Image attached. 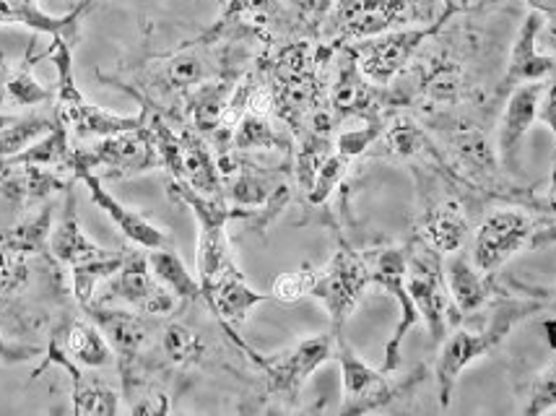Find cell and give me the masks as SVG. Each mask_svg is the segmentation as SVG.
Returning <instances> with one entry per match:
<instances>
[{
	"label": "cell",
	"mask_w": 556,
	"mask_h": 416,
	"mask_svg": "<svg viewBox=\"0 0 556 416\" xmlns=\"http://www.w3.org/2000/svg\"><path fill=\"white\" fill-rule=\"evenodd\" d=\"M447 143L453 147L455 160L471 182H500V169H496V151L489 143L484 128L473 123H458L447 134Z\"/></svg>",
	"instance_id": "cell-31"
},
{
	"label": "cell",
	"mask_w": 556,
	"mask_h": 416,
	"mask_svg": "<svg viewBox=\"0 0 556 416\" xmlns=\"http://www.w3.org/2000/svg\"><path fill=\"white\" fill-rule=\"evenodd\" d=\"M35 42L18 61H5L0 58V104L9 110H39L42 104L55 102V86H45L35 76Z\"/></svg>",
	"instance_id": "cell-27"
},
{
	"label": "cell",
	"mask_w": 556,
	"mask_h": 416,
	"mask_svg": "<svg viewBox=\"0 0 556 416\" xmlns=\"http://www.w3.org/2000/svg\"><path fill=\"white\" fill-rule=\"evenodd\" d=\"M242 352L253 360V365L257 369H261L268 399L294 406L296 401H300L302 388L307 386V380L313 378L328 360L336 356V336H309V339H302L300 343H294V346L270 356L257 354L255 349L248 346V343H244Z\"/></svg>",
	"instance_id": "cell-7"
},
{
	"label": "cell",
	"mask_w": 556,
	"mask_h": 416,
	"mask_svg": "<svg viewBox=\"0 0 556 416\" xmlns=\"http://www.w3.org/2000/svg\"><path fill=\"white\" fill-rule=\"evenodd\" d=\"M544 29V16L531 11L522 18L518 37H515L513 50H509V63L500 86H496V97H507L509 91L518 89L522 84L544 81L554 74L556 61L552 55H544L539 50V37Z\"/></svg>",
	"instance_id": "cell-22"
},
{
	"label": "cell",
	"mask_w": 556,
	"mask_h": 416,
	"mask_svg": "<svg viewBox=\"0 0 556 416\" xmlns=\"http://www.w3.org/2000/svg\"><path fill=\"white\" fill-rule=\"evenodd\" d=\"M97 294L94 302L99 305H121L154 318L172 315L180 305V300L156 279L149 255L141 253V248L125 250L121 268L99 283Z\"/></svg>",
	"instance_id": "cell-9"
},
{
	"label": "cell",
	"mask_w": 556,
	"mask_h": 416,
	"mask_svg": "<svg viewBox=\"0 0 556 416\" xmlns=\"http://www.w3.org/2000/svg\"><path fill=\"white\" fill-rule=\"evenodd\" d=\"M412 65L414 97L419 99L424 108L445 110L460 102L463 89H466V71H463V63L453 55V52H424L419 61ZM412 65H408V68H412Z\"/></svg>",
	"instance_id": "cell-21"
},
{
	"label": "cell",
	"mask_w": 556,
	"mask_h": 416,
	"mask_svg": "<svg viewBox=\"0 0 556 416\" xmlns=\"http://www.w3.org/2000/svg\"><path fill=\"white\" fill-rule=\"evenodd\" d=\"M42 354V346H35V343H16L5 339V336H0V362H5V365H18V362H29Z\"/></svg>",
	"instance_id": "cell-39"
},
{
	"label": "cell",
	"mask_w": 556,
	"mask_h": 416,
	"mask_svg": "<svg viewBox=\"0 0 556 416\" xmlns=\"http://www.w3.org/2000/svg\"><path fill=\"white\" fill-rule=\"evenodd\" d=\"M315 279H317V270L313 266H302L291 270V274H281L276 276L270 297L278 302H283V305H294V302H300L304 297L313 294Z\"/></svg>",
	"instance_id": "cell-36"
},
{
	"label": "cell",
	"mask_w": 556,
	"mask_h": 416,
	"mask_svg": "<svg viewBox=\"0 0 556 416\" xmlns=\"http://www.w3.org/2000/svg\"><path fill=\"white\" fill-rule=\"evenodd\" d=\"M156 346L162 352L164 365L175 369H190L206 362L208 356V343L203 341V336L190 328L188 323L172 320L159 326Z\"/></svg>",
	"instance_id": "cell-33"
},
{
	"label": "cell",
	"mask_w": 556,
	"mask_h": 416,
	"mask_svg": "<svg viewBox=\"0 0 556 416\" xmlns=\"http://www.w3.org/2000/svg\"><path fill=\"white\" fill-rule=\"evenodd\" d=\"M406 266H408V248H382L369 255V268H372V283L375 287L386 289L388 294L395 297L401 307V320L395 326L393 339L386 346V362L382 369L386 373H395L401 367V346L406 333L419 323V310H416L412 294L406 287Z\"/></svg>",
	"instance_id": "cell-16"
},
{
	"label": "cell",
	"mask_w": 556,
	"mask_h": 416,
	"mask_svg": "<svg viewBox=\"0 0 556 416\" xmlns=\"http://www.w3.org/2000/svg\"><path fill=\"white\" fill-rule=\"evenodd\" d=\"M336 360H339L343 382L341 414L380 412V408L403 399L421 380L419 375H412L408 380H393L388 378L390 373L386 369H372L349 346L343 333L336 336Z\"/></svg>",
	"instance_id": "cell-12"
},
{
	"label": "cell",
	"mask_w": 556,
	"mask_h": 416,
	"mask_svg": "<svg viewBox=\"0 0 556 416\" xmlns=\"http://www.w3.org/2000/svg\"><path fill=\"white\" fill-rule=\"evenodd\" d=\"M218 3H227V0H218Z\"/></svg>",
	"instance_id": "cell-45"
},
{
	"label": "cell",
	"mask_w": 556,
	"mask_h": 416,
	"mask_svg": "<svg viewBox=\"0 0 556 416\" xmlns=\"http://www.w3.org/2000/svg\"><path fill=\"white\" fill-rule=\"evenodd\" d=\"M544 307L541 302H526V300H502L492 307V318L479 328H455L453 333L445 336L440 343V354H437L434 378L437 391H440V406L450 408L453 401L455 386H458L463 369L473 365L476 360L494 352L507 333L526 320L528 315L539 313Z\"/></svg>",
	"instance_id": "cell-3"
},
{
	"label": "cell",
	"mask_w": 556,
	"mask_h": 416,
	"mask_svg": "<svg viewBox=\"0 0 556 416\" xmlns=\"http://www.w3.org/2000/svg\"><path fill=\"white\" fill-rule=\"evenodd\" d=\"M552 50V58L556 61V22H544V29H541V37Z\"/></svg>",
	"instance_id": "cell-43"
},
{
	"label": "cell",
	"mask_w": 556,
	"mask_h": 416,
	"mask_svg": "<svg viewBox=\"0 0 556 416\" xmlns=\"http://www.w3.org/2000/svg\"><path fill=\"white\" fill-rule=\"evenodd\" d=\"M289 3L294 5L304 24H313V29H317V26L326 22L336 0H289Z\"/></svg>",
	"instance_id": "cell-40"
},
{
	"label": "cell",
	"mask_w": 556,
	"mask_h": 416,
	"mask_svg": "<svg viewBox=\"0 0 556 416\" xmlns=\"http://www.w3.org/2000/svg\"><path fill=\"white\" fill-rule=\"evenodd\" d=\"M231 65V48L214 39L198 37L195 42L182 45L180 50L167 52L146 61L141 68H136V78L141 84V91L125 89L141 99L146 108H154L164 112L167 102L188 94L195 86L211 81V78L237 74L229 68Z\"/></svg>",
	"instance_id": "cell-1"
},
{
	"label": "cell",
	"mask_w": 556,
	"mask_h": 416,
	"mask_svg": "<svg viewBox=\"0 0 556 416\" xmlns=\"http://www.w3.org/2000/svg\"><path fill=\"white\" fill-rule=\"evenodd\" d=\"M237 78H240V74H227L190 89L180 102L182 125H190L203 138H208V143H216L218 136H222L224 115H227Z\"/></svg>",
	"instance_id": "cell-24"
},
{
	"label": "cell",
	"mask_w": 556,
	"mask_h": 416,
	"mask_svg": "<svg viewBox=\"0 0 556 416\" xmlns=\"http://www.w3.org/2000/svg\"><path fill=\"white\" fill-rule=\"evenodd\" d=\"M37 257L42 255L0 250V323L5 328H35L42 318V313H35V300H29L37 281Z\"/></svg>",
	"instance_id": "cell-19"
},
{
	"label": "cell",
	"mask_w": 556,
	"mask_h": 416,
	"mask_svg": "<svg viewBox=\"0 0 556 416\" xmlns=\"http://www.w3.org/2000/svg\"><path fill=\"white\" fill-rule=\"evenodd\" d=\"M556 408V354L552 365L541 369L535 375L531 388H528L526 406H522V414H546Z\"/></svg>",
	"instance_id": "cell-37"
},
{
	"label": "cell",
	"mask_w": 556,
	"mask_h": 416,
	"mask_svg": "<svg viewBox=\"0 0 556 416\" xmlns=\"http://www.w3.org/2000/svg\"><path fill=\"white\" fill-rule=\"evenodd\" d=\"M432 0H336L323 22V35L326 45L339 48L403 26L432 24Z\"/></svg>",
	"instance_id": "cell-5"
},
{
	"label": "cell",
	"mask_w": 556,
	"mask_h": 416,
	"mask_svg": "<svg viewBox=\"0 0 556 416\" xmlns=\"http://www.w3.org/2000/svg\"><path fill=\"white\" fill-rule=\"evenodd\" d=\"M203 287V305L211 310V315L222 323L224 333L237 343V349L244 346L240 336H235V326H242L248 320V315L253 313L257 305L274 300L270 294H261L244 281V276L237 268V263L231 261L218 270L216 276H211L208 281L201 283Z\"/></svg>",
	"instance_id": "cell-17"
},
{
	"label": "cell",
	"mask_w": 556,
	"mask_h": 416,
	"mask_svg": "<svg viewBox=\"0 0 556 416\" xmlns=\"http://www.w3.org/2000/svg\"><path fill=\"white\" fill-rule=\"evenodd\" d=\"M13 121H16V115H13V112H0V130H3L5 125H11Z\"/></svg>",
	"instance_id": "cell-44"
},
{
	"label": "cell",
	"mask_w": 556,
	"mask_h": 416,
	"mask_svg": "<svg viewBox=\"0 0 556 416\" xmlns=\"http://www.w3.org/2000/svg\"><path fill=\"white\" fill-rule=\"evenodd\" d=\"M369 283H372L369 255L359 253V250L351 245H341L330 257L328 266L317 270L313 294L309 297H315L328 310L333 336L343 333V326L354 315L356 305H359L364 297V289Z\"/></svg>",
	"instance_id": "cell-11"
},
{
	"label": "cell",
	"mask_w": 556,
	"mask_h": 416,
	"mask_svg": "<svg viewBox=\"0 0 556 416\" xmlns=\"http://www.w3.org/2000/svg\"><path fill=\"white\" fill-rule=\"evenodd\" d=\"M97 0H78L65 16H50L37 5V0H0V24H18L31 29L35 35L65 37L78 42L81 37V24L94 9Z\"/></svg>",
	"instance_id": "cell-28"
},
{
	"label": "cell",
	"mask_w": 556,
	"mask_h": 416,
	"mask_svg": "<svg viewBox=\"0 0 556 416\" xmlns=\"http://www.w3.org/2000/svg\"><path fill=\"white\" fill-rule=\"evenodd\" d=\"M442 268H445L447 292H450V300H453L455 323L481 313V310L492 302L494 276L481 274L479 268L471 266V261H468L463 250L450 255V261Z\"/></svg>",
	"instance_id": "cell-30"
},
{
	"label": "cell",
	"mask_w": 556,
	"mask_h": 416,
	"mask_svg": "<svg viewBox=\"0 0 556 416\" xmlns=\"http://www.w3.org/2000/svg\"><path fill=\"white\" fill-rule=\"evenodd\" d=\"M380 141L390 156H399V160H421L427 164H434V167L437 164L445 167V160L437 151L432 138L412 117H395V121L386 123Z\"/></svg>",
	"instance_id": "cell-32"
},
{
	"label": "cell",
	"mask_w": 556,
	"mask_h": 416,
	"mask_svg": "<svg viewBox=\"0 0 556 416\" xmlns=\"http://www.w3.org/2000/svg\"><path fill=\"white\" fill-rule=\"evenodd\" d=\"M78 182L89 190L91 201H94L97 206L110 216L112 224H115V227L125 235V240L134 242L136 248L156 250V248L175 245V242H172L169 229L159 227V224L151 222L149 216L141 214L138 209H130V206H125L123 201H117V198L112 196L108 188H104L102 177L94 175V172H86V175L78 177Z\"/></svg>",
	"instance_id": "cell-23"
},
{
	"label": "cell",
	"mask_w": 556,
	"mask_h": 416,
	"mask_svg": "<svg viewBox=\"0 0 556 416\" xmlns=\"http://www.w3.org/2000/svg\"><path fill=\"white\" fill-rule=\"evenodd\" d=\"M58 125L55 112H37L29 110L26 115H16V121L0 130V160L22 154L31 143L39 141L45 134H50Z\"/></svg>",
	"instance_id": "cell-35"
},
{
	"label": "cell",
	"mask_w": 556,
	"mask_h": 416,
	"mask_svg": "<svg viewBox=\"0 0 556 416\" xmlns=\"http://www.w3.org/2000/svg\"><path fill=\"white\" fill-rule=\"evenodd\" d=\"M544 89V81H531L507 94L505 110H502L500 125H496V160L505 172H518L520 167V143L531 130V125L539 121Z\"/></svg>",
	"instance_id": "cell-20"
},
{
	"label": "cell",
	"mask_w": 556,
	"mask_h": 416,
	"mask_svg": "<svg viewBox=\"0 0 556 416\" xmlns=\"http://www.w3.org/2000/svg\"><path fill=\"white\" fill-rule=\"evenodd\" d=\"M50 255L58 266L71 268V294L78 302V307H86L94 302L99 283L110 279L121 268L125 250L102 248L97 240H91L81 227L76 211V190H65L63 216L50 232Z\"/></svg>",
	"instance_id": "cell-2"
},
{
	"label": "cell",
	"mask_w": 556,
	"mask_h": 416,
	"mask_svg": "<svg viewBox=\"0 0 556 416\" xmlns=\"http://www.w3.org/2000/svg\"><path fill=\"white\" fill-rule=\"evenodd\" d=\"M552 81L546 84L544 89V97H541V108H539V121H544L548 128H552V134L556 138V68L554 74L548 76Z\"/></svg>",
	"instance_id": "cell-41"
},
{
	"label": "cell",
	"mask_w": 556,
	"mask_h": 416,
	"mask_svg": "<svg viewBox=\"0 0 556 416\" xmlns=\"http://www.w3.org/2000/svg\"><path fill=\"white\" fill-rule=\"evenodd\" d=\"M535 206H539L544 214L548 216V222L544 224H535V232L531 237V250H541L546 245H554L556 242V175L552 180V188L546 190V196L541 198V201H535Z\"/></svg>",
	"instance_id": "cell-38"
},
{
	"label": "cell",
	"mask_w": 556,
	"mask_h": 416,
	"mask_svg": "<svg viewBox=\"0 0 556 416\" xmlns=\"http://www.w3.org/2000/svg\"><path fill=\"white\" fill-rule=\"evenodd\" d=\"M50 339L71 356L76 365L86 369H108L117 365V354L91 318H76V315H63L52 326Z\"/></svg>",
	"instance_id": "cell-26"
},
{
	"label": "cell",
	"mask_w": 556,
	"mask_h": 416,
	"mask_svg": "<svg viewBox=\"0 0 556 416\" xmlns=\"http://www.w3.org/2000/svg\"><path fill=\"white\" fill-rule=\"evenodd\" d=\"M45 360L42 365L35 369L31 378H39L42 369H48L52 365H58L65 369L71 378V401H73V414L84 416V414H94V416H117L123 412L121 399L123 395L110 386L108 380L99 378L94 369H86L81 365L71 360L68 354L58 346V341L48 339V346H45Z\"/></svg>",
	"instance_id": "cell-18"
},
{
	"label": "cell",
	"mask_w": 556,
	"mask_h": 416,
	"mask_svg": "<svg viewBox=\"0 0 556 416\" xmlns=\"http://www.w3.org/2000/svg\"><path fill=\"white\" fill-rule=\"evenodd\" d=\"M535 222L520 209H502L489 214L473 237V266L494 276L509 257L531 245Z\"/></svg>",
	"instance_id": "cell-15"
},
{
	"label": "cell",
	"mask_w": 556,
	"mask_h": 416,
	"mask_svg": "<svg viewBox=\"0 0 556 416\" xmlns=\"http://www.w3.org/2000/svg\"><path fill=\"white\" fill-rule=\"evenodd\" d=\"M156 169H162V154L149 123L143 128L86 141L71 154V177L76 182L86 172H94L102 180H128Z\"/></svg>",
	"instance_id": "cell-6"
},
{
	"label": "cell",
	"mask_w": 556,
	"mask_h": 416,
	"mask_svg": "<svg viewBox=\"0 0 556 416\" xmlns=\"http://www.w3.org/2000/svg\"><path fill=\"white\" fill-rule=\"evenodd\" d=\"M450 13H453V9H447L432 24L403 26V29L386 31V35L356 39V42H349L346 48L356 58V65H359L362 74L375 86L388 89V86H393L406 74L408 65L414 63V58L419 55L424 45L442 29Z\"/></svg>",
	"instance_id": "cell-8"
},
{
	"label": "cell",
	"mask_w": 556,
	"mask_h": 416,
	"mask_svg": "<svg viewBox=\"0 0 556 416\" xmlns=\"http://www.w3.org/2000/svg\"><path fill=\"white\" fill-rule=\"evenodd\" d=\"M86 318H91L102 328V333L108 336L117 354V369L146 365V354L156 346L159 336V323L154 315L136 313L128 307H115V305H91L81 307Z\"/></svg>",
	"instance_id": "cell-14"
},
{
	"label": "cell",
	"mask_w": 556,
	"mask_h": 416,
	"mask_svg": "<svg viewBox=\"0 0 556 416\" xmlns=\"http://www.w3.org/2000/svg\"><path fill=\"white\" fill-rule=\"evenodd\" d=\"M406 287L416 310H419V318L427 323L432 343L440 346L450 328L453 300H450L447 292L445 268H442L440 253H434L432 248H427L419 240L408 245Z\"/></svg>",
	"instance_id": "cell-13"
},
{
	"label": "cell",
	"mask_w": 556,
	"mask_h": 416,
	"mask_svg": "<svg viewBox=\"0 0 556 416\" xmlns=\"http://www.w3.org/2000/svg\"><path fill=\"white\" fill-rule=\"evenodd\" d=\"M528 9L541 13L544 22H556V0H526Z\"/></svg>",
	"instance_id": "cell-42"
},
{
	"label": "cell",
	"mask_w": 556,
	"mask_h": 416,
	"mask_svg": "<svg viewBox=\"0 0 556 416\" xmlns=\"http://www.w3.org/2000/svg\"><path fill=\"white\" fill-rule=\"evenodd\" d=\"M149 263L151 270L164 287L169 289L177 300L185 302V305H193V302H203V287L201 281L190 274L188 266L180 255H177L175 245L172 248H156L149 250Z\"/></svg>",
	"instance_id": "cell-34"
},
{
	"label": "cell",
	"mask_w": 556,
	"mask_h": 416,
	"mask_svg": "<svg viewBox=\"0 0 556 416\" xmlns=\"http://www.w3.org/2000/svg\"><path fill=\"white\" fill-rule=\"evenodd\" d=\"M468 232L471 227H468L466 209L460 206L458 198H442V201L429 203L416 224L419 242L440 255H453L466 248Z\"/></svg>",
	"instance_id": "cell-29"
},
{
	"label": "cell",
	"mask_w": 556,
	"mask_h": 416,
	"mask_svg": "<svg viewBox=\"0 0 556 416\" xmlns=\"http://www.w3.org/2000/svg\"><path fill=\"white\" fill-rule=\"evenodd\" d=\"M283 16L287 11L281 0H227L224 16L203 37L214 42H231V39L250 35L270 39Z\"/></svg>",
	"instance_id": "cell-25"
},
{
	"label": "cell",
	"mask_w": 556,
	"mask_h": 416,
	"mask_svg": "<svg viewBox=\"0 0 556 416\" xmlns=\"http://www.w3.org/2000/svg\"><path fill=\"white\" fill-rule=\"evenodd\" d=\"M336 50H339L336 52V71L328 86V110L333 112L336 123H380L386 121V112L390 108H401L399 97L393 91L375 86L362 74L356 58L351 55L346 45H339Z\"/></svg>",
	"instance_id": "cell-10"
},
{
	"label": "cell",
	"mask_w": 556,
	"mask_h": 416,
	"mask_svg": "<svg viewBox=\"0 0 556 416\" xmlns=\"http://www.w3.org/2000/svg\"><path fill=\"white\" fill-rule=\"evenodd\" d=\"M73 48H76V42H71V39L52 37V48L42 52V58H50L58 68L55 102H52L58 123L65 125L68 134L81 143L123 134V130L143 128L149 123V108H143L138 115H115V112L97 108L84 97V91L76 86V74H73Z\"/></svg>",
	"instance_id": "cell-4"
}]
</instances>
